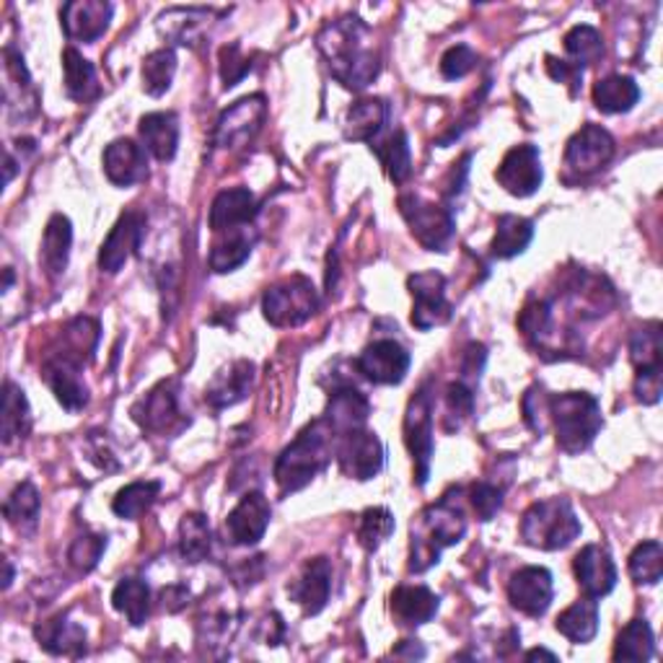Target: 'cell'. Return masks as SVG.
I'll use <instances>...</instances> for the list:
<instances>
[{"instance_id":"50","label":"cell","mask_w":663,"mask_h":663,"mask_svg":"<svg viewBox=\"0 0 663 663\" xmlns=\"http://www.w3.org/2000/svg\"><path fill=\"white\" fill-rule=\"evenodd\" d=\"M553 307L547 301H528L518 314V330L526 334L534 345H545L553 334Z\"/></svg>"},{"instance_id":"40","label":"cell","mask_w":663,"mask_h":663,"mask_svg":"<svg viewBox=\"0 0 663 663\" xmlns=\"http://www.w3.org/2000/svg\"><path fill=\"white\" fill-rule=\"evenodd\" d=\"M213 532L203 513H184L179 524V553L188 563H200L211 555Z\"/></svg>"},{"instance_id":"23","label":"cell","mask_w":663,"mask_h":663,"mask_svg":"<svg viewBox=\"0 0 663 663\" xmlns=\"http://www.w3.org/2000/svg\"><path fill=\"white\" fill-rule=\"evenodd\" d=\"M132 417H136L140 428L151 430V434H167L177 423H182L174 384L161 382L156 389L148 392L132 409Z\"/></svg>"},{"instance_id":"21","label":"cell","mask_w":663,"mask_h":663,"mask_svg":"<svg viewBox=\"0 0 663 663\" xmlns=\"http://www.w3.org/2000/svg\"><path fill=\"white\" fill-rule=\"evenodd\" d=\"M104 171L115 188H132V184L143 182L148 177L146 148L130 138L111 140L104 151Z\"/></svg>"},{"instance_id":"32","label":"cell","mask_w":663,"mask_h":663,"mask_svg":"<svg viewBox=\"0 0 663 663\" xmlns=\"http://www.w3.org/2000/svg\"><path fill=\"white\" fill-rule=\"evenodd\" d=\"M555 628L563 638H568L570 643L576 645L591 643L596 632H599V601L591 599V596L576 601V605L568 607L560 617H557Z\"/></svg>"},{"instance_id":"7","label":"cell","mask_w":663,"mask_h":663,"mask_svg":"<svg viewBox=\"0 0 663 663\" xmlns=\"http://www.w3.org/2000/svg\"><path fill=\"white\" fill-rule=\"evenodd\" d=\"M405 443L415 461V482L426 485L430 474V461H434V397L428 386L409 399L405 415Z\"/></svg>"},{"instance_id":"12","label":"cell","mask_w":663,"mask_h":663,"mask_svg":"<svg viewBox=\"0 0 663 663\" xmlns=\"http://www.w3.org/2000/svg\"><path fill=\"white\" fill-rule=\"evenodd\" d=\"M413 357L397 340H376L357 355L355 368L371 384L394 386L405 382Z\"/></svg>"},{"instance_id":"36","label":"cell","mask_w":663,"mask_h":663,"mask_svg":"<svg viewBox=\"0 0 663 663\" xmlns=\"http://www.w3.org/2000/svg\"><path fill=\"white\" fill-rule=\"evenodd\" d=\"M640 99V86L630 76H607L594 86V104L605 115L630 111Z\"/></svg>"},{"instance_id":"61","label":"cell","mask_w":663,"mask_h":663,"mask_svg":"<svg viewBox=\"0 0 663 663\" xmlns=\"http://www.w3.org/2000/svg\"><path fill=\"white\" fill-rule=\"evenodd\" d=\"M402 643H405V640H402ZM407 645L409 648H405V645L394 648V655H399V659H423V655H426V651L417 645V640H407Z\"/></svg>"},{"instance_id":"60","label":"cell","mask_w":663,"mask_h":663,"mask_svg":"<svg viewBox=\"0 0 663 663\" xmlns=\"http://www.w3.org/2000/svg\"><path fill=\"white\" fill-rule=\"evenodd\" d=\"M482 363H485V347L482 345H469L467 347V361H464V374L467 376H480V371H482Z\"/></svg>"},{"instance_id":"46","label":"cell","mask_w":663,"mask_h":663,"mask_svg":"<svg viewBox=\"0 0 663 663\" xmlns=\"http://www.w3.org/2000/svg\"><path fill=\"white\" fill-rule=\"evenodd\" d=\"M177 73L174 50H156L143 60V88L148 96H163Z\"/></svg>"},{"instance_id":"8","label":"cell","mask_w":663,"mask_h":663,"mask_svg":"<svg viewBox=\"0 0 663 663\" xmlns=\"http://www.w3.org/2000/svg\"><path fill=\"white\" fill-rule=\"evenodd\" d=\"M399 213L420 247H426L428 252H443L449 247L453 236V215L449 207L426 203L417 195H402Z\"/></svg>"},{"instance_id":"18","label":"cell","mask_w":663,"mask_h":663,"mask_svg":"<svg viewBox=\"0 0 663 663\" xmlns=\"http://www.w3.org/2000/svg\"><path fill=\"white\" fill-rule=\"evenodd\" d=\"M573 570H576L580 591L591 596V599H601V596L614 591L617 565L607 547L586 545L573 560Z\"/></svg>"},{"instance_id":"37","label":"cell","mask_w":663,"mask_h":663,"mask_svg":"<svg viewBox=\"0 0 663 663\" xmlns=\"http://www.w3.org/2000/svg\"><path fill=\"white\" fill-rule=\"evenodd\" d=\"M386 104L382 99H361L347 109L345 115V138L347 140H374L386 125Z\"/></svg>"},{"instance_id":"2","label":"cell","mask_w":663,"mask_h":663,"mask_svg":"<svg viewBox=\"0 0 663 663\" xmlns=\"http://www.w3.org/2000/svg\"><path fill=\"white\" fill-rule=\"evenodd\" d=\"M334 449H338L334 430L327 426L324 417L303 428L275 461V482H278L280 493L290 495L307 488L319 472H324L334 457Z\"/></svg>"},{"instance_id":"11","label":"cell","mask_w":663,"mask_h":663,"mask_svg":"<svg viewBox=\"0 0 663 663\" xmlns=\"http://www.w3.org/2000/svg\"><path fill=\"white\" fill-rule=\"evenodd\" d=\"M413 293V324L417 330H434L451 319V303L446 298V278L441 272H417L407 280Z\"/></svg>"},{"instance_id":"5","label":"cell","mask_w":663,"mask_h":663,"mask_svg":"<svg viewBox=\"0 0 663 663\" xmlns=\"http://www.w3.org/2000/svg\"><path fill=\"white\" fill-rule=\"evenodd\" d=\"M580 521L573 505L565 498H549V501L534 503L521 518V539L528 547L555 553L565 549L578 539Z\"/></svg>"},{"instance_id":"29","label":"cell","mask_w":663,"mask_h":663,"mask_svg":"<svg viewBox=\"0 0 663 663\" xmlns=\"http://www.w3.org/2000/svg\"><path fill=\"white\" fill-rule=\"evenodd\" d=\"M34 635L44 651L52 655H81L86 651V630L78 622H73L68 614L36 624Z\"/></svg>"},{"instance_id":"4","label":"cell","mask_w":663,"mask_h":663,"mask_svg":"<svg viewBox=\"0 0 663 663\" xmlns=\"http://www.w3.org/2000/svg\"><path fill=\"white\" fill-rule=\"evenodd\" d=\"M549 420L555 423L557 446L568 453L586 451L605 426L599 399L586 392H565L549 399Z\"/></svg>"},{"instance_id":"19","label":"cell","mask_w":663,"mask_h":663,"mask_svg":"<svg viewBox=\"0 0 663 663\" xmlns=\"http://www.w3.org/2000/svg\"><path fill=\"white\" fill-rule=\"evenodd\" d=\"M290 599L303 609V614L314 617L322 612L332 594V563L327 557H314L303 565L301 576L288 586Z\"/></svg>"},{"instance_id":"16","label":"cell","mask_w":663,"mask_h":663,"mask_svg":"<svg viewBox=\"0 0 663 663\" xmlns=\"http://www.w3.org/2000/svg\"><path fill=\"white\" fill-rule=\"evenodd\" d=\"M272 509L263 493H247L226 518V539L236 547H252L270 526Z\"/></svg>"},{"instance_id":"22","label":"cell","mask_w":663,"mask_h":663,"mask_svg":"<svg viewBox=\"0 0 663 663\" xmlns=\"http://www.w3.org/2000/svg\"><path fill=\"white\" fill-rule=\"evenodd\" d=\"M42 378L50 386L60 407L68 413H81L88 405V389L81 382V368L73 363L63 361V357L50 355L42 366Z\"/></svg>"},{"instance_id":"33","label":"cell","mask_w":663,"mask_h":663,"mask_svg":"<svg viewBox=\"0 0 663 663\" xmlns=\"http://www.w3.org/2000/svg\"><path fill=\"white\" fill-rule=\"evenodd\" d=\"M96 342H99V322L88 317H78L63 330V350L52 355L63 357V361L73 363V366L84 368L94 357Z\"/></svg>"},{"instance_id":"55","label":"cell","mask_w":663,"mask_h":663,"mask_svg":"<svg viewBox=\"0 0 663 663\" xmlns=\"http://www.w3.org/2000/svg\"><path fill=\"white\" fill-rule=\"evenodd\" d=\"M469 501H472V509L477 511L480 521H490L501 511L503 490L490 485V482H477V485L469 490Z\"/></svg>"},{"instance_id":"13","label":"cell","mask_w":663,"mask_h":663,"mask_svg":"<svg viewBox=\"0 0 663 663\" xmlns=\"http://www.w3.org/2000/svg\"><path fill=\"white\" fill-rule=\"evenodd\" d=\"M498 184L513 197H528L542 188V156L536 146H513L495 171Z\"/></svg>"},{"instance_id":"25","label":"cell","mask_w":663,"mask_h":663,"mask_svg":"<svg viewBox=\"0 0 663 663\" xmlns=\"http://www.w3.org/2000/svg\"><path fill=\"white\" fill-rule=\"evenodd\" d=\"M252 384H255V363L236 361L213 376V382L205 389V402L215 409L231 407L247 399Z\"/></svg>"},{"instance_id":"27","label":"cell","mask_w":663,"mask_h":663,"mask_svg":"<svg viewBox=\"0 0 663 663\" xmlns=\"http://www.w3.org/2000/svg\"><path fill=\"white\" fill-rule=\"evenodd\" d=\"M71 244H73L71 221L65 218L63 213H55L50 218L47 228H44L42 249H40V265L52 280L60 278V275L68 270Z\"/></svg>"},{"instance_id":"58","label":"cell","mask_w":663,"mask_h":663,"mask_svg":"<svg viewBox=\"0 0 663 663\" xmlns=\"http://www.w3.org/2000/svg\"><path fill=\"white\" fill-rule=\"evenodd\" d=\"M663 374L661 371H640L635 374V397L643 405H655L661 399Z\"/></svg>"},{"instance_id":"17","label":"cell","mask_w":663,"mask_h":663,"mask_svg":"<svg viewBox=\"0 0 663 663\" xmlns=\"http://www.w3.org/2000/svg\"><path fill=\"white\" fill-rule=\"evenodd\" d=\"M143 228H146V215L143 213L128 211V213L119 215L115 228L109 231L107 242L101 244V252H99L101 272L117 275L119 270H122L125 263H128V259L136 255V249L140 247Z\"/></svg>"},{"instance_id":"9","label":"cell","mask_w":663,"mask_h":663,"mask_svg":"<svg viewBox=\"0 0 663 663\" xmlns=\"http://www.w3.org/2000/svg\"><path fill=\"white\" fill-rule=\"evenodd\" d=\"M334 457H338L342 474H347L350 480H357V482L374 480V477L384 469V461H386L384 443L378 441L376 434H371V430H363V428L340 436Z\"/></svg>"},{"instance_id":"24","label":"cell","mask_w":663,"mask_h":663,"mask_svg":"<svg viewBox=\"0 0 663 663\" xmlns=\"http://www.w3.org/2000/svg\"><path fill=\"white\" fill-rule=\"evenodd\" d=\"M368 415L371 402L366 394L353 389V386H342V389H334L330 402H327L324 423L334 430V436L340 438L366 426Z\"/></svg>"},{"instance_id":"51","label":"cell","mask_w":663,"mask_h":663,"mask_svg":"<svg viewBox=\"0 0 663 663\" xmlns=\"http://www.w3.org/2000/svg\"><path fill=\"white\" fill-rule=\"evenodd\" d=\"M211 19V11L205 9H171L159 19L161 29L167 32L177 44H195V34L192 29L200 26V21Z\"/></svg>"},{"instance_id":"43","label":"cell","mask_w":663,"mask_h":663,"mask_svg":"<svg viewBox=\"0 0 663 663\" xmlns=\"http://www.w3.org/2000/svg\"><path fill=\"white\" fill-rule=\"evenodd\" d=\"M371 151L378 156L382 167L394 184H405L413 174V153H409V140L402 130L394 132L384 143L371 146Z\"/></svg>"},{"instance_id":"45","label":"cell","mask_w":663,"mask_h":663,"mask_svg":"<svg viewBox=\"0 0 663 663\" xmlns=\"http://www.w3.org/2000/svg\"><path fill=\"white\" fill-rule=\"evenodd\" d=\"M565 52L573 57V63L580 65H596L605 57V40L601 32L591 24H578L565 34Z\"/></svg>"},{"instance_id":"20","label":"cell","mask_w":663,"mask_h":663,"mask_svg":"<svg viewBox=\"0 0 663 663\" xmlns=\"http://www.w3.org/2000/svg\"><path fill=\"white\" fill-rule=\"evenodd\" d=\"M63 32L73 42H96L107 32L111 21V6L104 0H71L60 11Z\"/></svg>"},{"instance_id":"38","label":"cell","mask_w":663,"mask_h":663,"mask_svg":"<svg viewBox=\"0 0 663 663\" xmlns=\"http://www.w3.org/2000/svg\"><path fill=\"white\" fill-rule=\"evenodd\" d=\"M534 238V223L528 218H521V215H501L498 218V228H495V238H493V257L498 259H513L518 257L521 252H526L528 244Z\"/></svg>"},{"instance_id":"42","label":"cell","mask_w":663,"mask_h":663,"mask_svg":"<svg viewBox=\"0 0 663 663\" xmlns=\"http://www.w3.org/2000/svg\"><path fill=\"white\" fill-rule=\"evenodd\" d=\"M630 361L635 371H663V345L661 324L651 322L632 332L630 338Z\"/></svg>"},{"instance_id":"49","label":"cell","mask_w":663,"mask_h":663,"mask_svg":"<svg viewBox=\"0 0 663 663\" xmlns=\"http://www.w3.org/2000/svg\"><path fill=\"white\" fill-rule=\"evenodd\" d=\"M40 509H42V498L40 490H36L32 482H21V485L13 490L9 501L3 505L6 518L9 524L21 526V524H34L40 518Z\"/></svg>"},{"instance_id":"53","label":"cell","mask_w":663,"mask_h":663,"mask_svg":"<svg viewBox=\"0 0 663 663\" xmlns=\"http://www.w3.org/2000/svg\"><path fill=\"white\" fill-rule=\"evenodd\" d=\"M477 68V52L469 44H457L441 57L443 78L459 81Z\"/></svg>"},{"instance_id":"30","label":"cell","mask_w":663,"mask_h":663,"mask_svg":"<svg viewBox=\"0 0 663 663\" xmlns=\"http://www.w3.org/2000/svg\"><path fill=\"white\" fill-rule=\"evenodd\" d=\"M140 138L146 151L159 161H171L179 146V122L174 111H151L140 119Z\"/></svg>"},{"instance_id":"15","label":"cell","mask_w":663,"mask_h":663,"mask_svg":"<svg viewBox=\"0 0 663 663\" xmlns=\"http://www.w3.org/2000/svg\"><path fill=\"white\" fill-rule=\"evenodd\" d=\"M555 586H553V573L539 565H528L513 573L509 580V601L513 609L524 612L528 617H542L553 605Z\"/></svg>"},{"instance_id":"6","label":"cell","mask_w":663,"mask_h":663,"mask_svg":"<svg viewBox=\"0 0 663 663\" xmlns=\"http://www.w3.org/2000/svg\"><path fill=\"white\" fill-rule=\"evenodd\" d=\"M319 293L314 282L303 275L275 282L265 290L263 311L272 327H301L317 314Z\"/></svg>"},{"instance_id":"34","label":"cell","mask_w":663,"mask_h":663,"mask_svg":"<svg viewBox=\"0 0 663 663\" xmlns=\"http://www.w3.org/2000/svg\"><path fill=\"white\" fill-rule=\"evenodd\" d=\"M63 76H65V94L73 101H92L94 96H99V81H96V71L88 60L81 55L78 50L68 47L63 52Z\"/></svg>"},{"instance_id":"31","label":"cell","mask_w":663,"mask_h":663,"mask_svg":"<svg viewBox=\"0 0 663 663\" xmlns=\"http://www.w3.org/2000/svg\"><path fill=\"white\" fill-rule=\"evenodd\" d=\"M441 599L426 586H399L392 594V612L405 624H426L438 614Z\"/></svg>"},{"instance_id":"39","label":"cell","mask_w":663,"mask_h":663,"mask_svg":"<svg viewBox=\"0 0 663 663\" xmlns=\"http://www.w3.org/2000/svg\"><path fill=\"white\" fill-rule=\"evenodd\" d=\"M161 493V482L156 480H140V482H130L125 485L111 501V511L115 516L125 518V521H138L143 513L151 511V505L156 503V498Z\"/></svg>"},{"instance_id":"10","label":"cell","mask_w":663,"mask_h":663,"mask_svg":"<svg viewBox=\"0 0 663 663\" xmlns=\"http://www.w3.org/2000/svg\"><path fill=\"white\" fill-rule=\"evenodd\" d=\"M267 117V101L263 94L255 96H244L238 99L234 107H228L223 111L218 125H215V143L221 148H234L249 146L259 130H263V122Z\"/></svg>"},{"instance_id":"1","label":"cell","mask_w":663,"mask_h":663,"mask_svg":"<svg viewBox=\"0 0 663 663\" xmlns=\"http://www.w3.org/2000/svg\"><path fill=\"white\" fill-rule=\"evenodd\" d=\"M363 36H366V26L357 19L332 21L317 36L319 50L330 63L332 78L353 92H363L368 84H374L382 71V57L363 42Z\"/></svg>"},{"instance_id":"41","label":"cell","mask_w":663,"mask_h":663,"mask_svg":"<svg viewBox=\"0 0 663 663\" xmlns=\"http://www.w3.org/2000/svg\"><path fill=\"white\" fill-rule=\"evenodd\" d=\"M29 430V402L24 389H19L13 382L3 386V415H0V436L3 446H11Z\"/></svg>"},{"instance_id":"52","label":"cell","mask_w":663,"mask_h":663,"mask_svg":"<svg viewBox=\"0 0 663 663\" xmlns=\"http://www.w3.org/2000/svg\"><path fill=\"white\" fill-rule=\"evenodd\" d=\"M104 549H107V536L84 534V536H78V539L71 545L68 560H71L73 568H78L81 573H88V570H94L96 565H99Z\"/></svg>"},{"instance_id":"57","label":"cell","mask_w":663,"mask_h":663,"mask_svg":"<svg viewBox=\"0 0 663 663\" xmlns=\"http://www.w3.org/2000/svg\"><path fill=\"white\" fill-rule=\"evenodd\" d=\"M547 73L560 84L570 86V96H578L580 86H584V68L576 63H568V60H557L549 55L547 57Z\"/></svg>"},{"instance_id":"35","label":"cell","mask_w":663,"mask_h":663,"mask_svg":"<svg viewBox=\"0 0 663 663\" xmlns=\"http://www.w3.org/2000/svg\"><path fill=\"white\" fill-rule=\"evenodd\" d=\"M111 607L128 617L132 628H140L151 614V588L140 578H122L111 591Z\"/></svg>"},{"instance_id":"63","label":"cell","mask_w":663,"mask_h":663,"mask_svg":"<svg viewBox=\"0 0 663 663\" xmlns=\"http://www.w3.org/2000/svg\"><path fill=\"white\" fill-rule=\"evenodd\" d=\"M11 580H13V568H11V563L6 560V580H3V586L9 588V586H11Z\"/></svg>"},{"instance_id":"3","label":"cell","mask_w":663,"mask_h":663,"mask_svg":"<svg viewBox=\"0 0 663 663\" xmlns=\"http://www.w3.org/2000/svg\"><path fill=\"white\" fill-rule=\"evenodd\" d=\"M467 534V518L457 503L446 495L436 505L420 513V521L413 524V542H409V570L426 573L441 560L446 547L457 545Z\"/></svg>"},{"instance_id":"54","label":"cell","mask_w":663,"mask_h":663,"mask_svg":"<svg viewBox=\"0 0 663 663\" xmlns=\"http://www.w3.org/2000/svg\"><path fill=\"white\" fill-rule=\"evenodd\" d=\"M252 71V60L242 55V47L238 44H226L221 50V78L223 86L231 88L236 86L247 73Z\"/></svg>"},{"instance_id":"47","label":"cell","mask_w":663,"mask_h":663,"mask_svg":"<svg viewBox=\"0 0 663 663\" xmlns=\"http://www.w3.org/2000/svg\"><path fill=\"white\" fill-rule=\"evenodd\" d=\"M630 576L640 586H655L663 576V547L659 542H643L630 555Z\"/></svg>"},{"instance_id":"28","label":"cell","mask_w":663,"mask_h":663,"mask_svg":"<svg viewBox=\"0 0 663 663\" xmlns=\"http://www.w3.org/2000/svg\"><path fill=\"white\" fill-rule=\"evenodd\" d=\"M257 244V231L252 226L244 228H231V231H221L218 242L213 244L211 249V270L213 272H234L236 267H242L247 263L252 249Z\"/></svg>"},{"instance_id":"44","label":"cell","mask_w":663,"mask_h":663,"mask_svg":"<svg viewBox=\"0 0 663 663\" xmlns=\"http://www.w3.org/2000/svg\"><path fill=\"white\" fill-rule=\"evenodd\" d=\"M655 638L645 620H632L614 643V661H648L653 659Z\"/></svg>"},{"instance_id":"48","label":"cell","mask_w":663,"mask_h":663,"mask_svg":"<svg viewBox=\"0 0 663 663\" xmlns=\"http://www.w3.org/2000/svg\"><path fill=\"white\" fill-rule=\"evenodd\" d=\"M394 526L397 524H394L392 511L376 505V509L361 513V521H357V539H361V545L366 547L368 553H376V549L394 534Z\"/></svg>"},{"instance_id":"59","label":"cell","mask_w":663,"mask_h":663,"mask_svg":"<svg viewBox=\"0 0 663 663\" xmlns=\"http://www.w3.org/2000/svg\"><path fill=\"white\" fill-rule=\"evenodd\" d=\"M188 599H190V591L184 586H169L161 591V601L169 612H179L182 607H188Z\"/></svg>"},{"instance_id":"14","label":"cell","mask_w":663,"mask_h":663,"mask_svg":"<svg viewBox=\"0 0 663 663\" xmlns=\"http://www.w3.org/2000/svg\"><path fill=\"white\" fill-rule=\"evenodd\" d=\"M612 156L614 138L605 128H599V125L588 122L565 146V167L576 171L578 177H588L605 169L612 161Z\"/></svg>"},{"instance_id":"62","label":"cell","mask_w":663,"mask_h":663,"mask_svg":"<svg viewBox=\"0 0 663 663\" xmlns=\"http://www.w3.org/2000/svg\"><path fill=\"white\" fill-rule=\"evenodd\" d=\"M536 659H549V661H557V653L547 651V648H534V651L526 653V661H536Z\"/></svg>"},{"instance_id":"56","label":"cell","mask_w":663,"mask_h":663,"mask_svg":"<svg viewBox=\"0 0 663 663\" xmlns=\"http://www.w3.org/2000/svg\"><path fill=\"white\" fill-rule=\"evenodd\" d=\"M446 405H449V415L457 417V428H459L461 423L472 415L474 394L467 384H461V382L449 384V389H446Z\"/></svg>"},{"instance_id":"26","label":"cell","mask_w":663,"mask_h":663,"mask_svg":"<svg viewBox=\"0 0 663 663\" xmlns=\"http://www.w3.org/2000/svg\"><path fill=\"white\" fill-rule=\"evenodd\" d=\"M257 197L247 188L223 190L211 205V228L215 234H221V231L252 226V221L257 218Z\"/></svg>"}]
</instances>
